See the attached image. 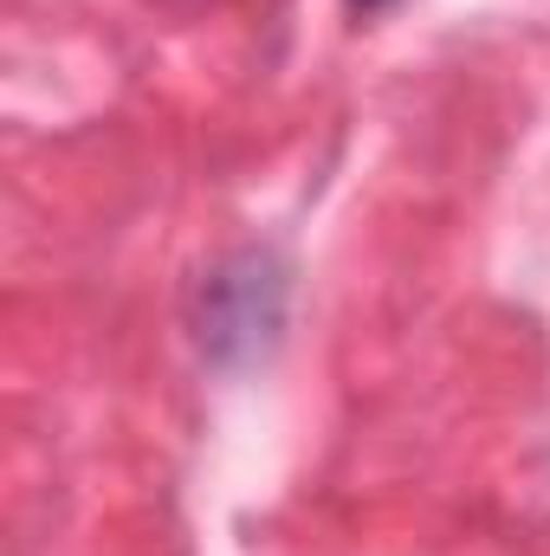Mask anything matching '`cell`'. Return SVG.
<instances>
[{
	"mask_svg": "<svg viewBox=\"0 0 550 556\" xmlns=\"http://www.w3.org/2000/svg\"><path fill=\"white\" fill-rule=\"evenodd\" d=\"M285 298H291V273L266 247H240L227 253L195 291V337L201 356L221 369H240L253 356H266L285 330Z\"/></svg>",
	"mask_w": 550,
	"mask_h": 556,
	"instance_id": "1",
	"label": "cell"
},
{
	"mask_svg": "<svg viewBox=\"0 0 550 556\" xmlns=\"http://www.w3.org/2000/svg\"><path fill=\"white\" fill-rule=\"evenodd\" d=\"M357 13H383V7H396V0H350Z\"/></svg>",
	"mask_w": 550,
	"mask_h": 556,
	"instance_id": "2",
	"label": "cell"
}]
</instances>
